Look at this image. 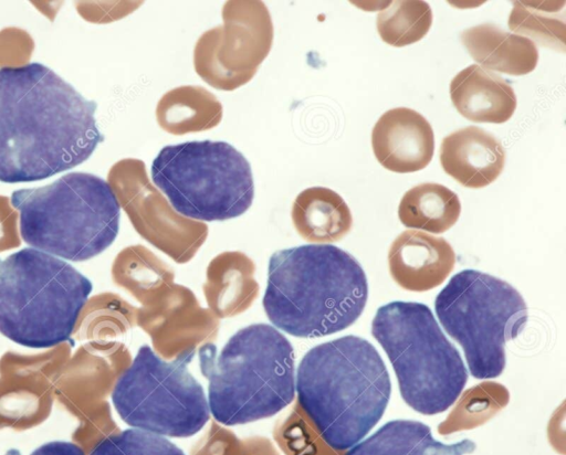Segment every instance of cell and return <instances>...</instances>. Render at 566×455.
<instances>
[{"label":"cell","mask_w":566,"mask_h":455,"mask_svg":"<svg viewBox=\"0 0 566 455\" xmlns=\"http://www.w3.org/2000/svg\"><path fill=\"white\" fill-rule=\"evenodd\" d=\"M437 317L463 349L470 373L492 379L505 368V343L525 328L528 311L522 295L493 275L464 269L438 294Z\"/></svg>","instance_id":"8"},{"label":"cell","mask_w":566,"mask_h":455,"mask_svg":"<svg viewBox=\"0 0 566 455\" xmlns=\"http://www.w3.org/2000/svg\"><path fill=\"white\" fill-rule=\"evenodd\" d=\"M440 162L447 174L465 188L480 189L502 173L505 150L491 133L468 126L446 136L440 147Z\"/></svg>","instance_id":"15"},{"label":"cell","mask_w":566,"mask_h":455,"mask_svg":"<svg viewBox=\"0 0 566 455\" xmlns=\"http://www.w3.org/2000/svg\"><path fill=\"white\" fill-rule=\"evenodd\" d=\"M292 220L298 234L315 243L339 241L349 233L353 225L345 200L325 187L303 190L294 200Z\"/></svg>","instance_id":"19"},{"label":"cell","mask_w":566,"mask_h":455,"mask_svg":"<svg viewBox=\"0 0 566 455\" xmlns=\"http://www.w3.org/2000/svg\"><path fill=\"white\" fill-rule=\"evenodd\" d=\"M34 49L32 38L18 28L0 31V67H19L27 65Z\"/></svg>","instance_id":"28"},{"label":"cell","mask_w":566,"mask_h":455,"mask_svg":"<svg viewBox=\"0 0 566 455\" xmlns=\"http://www.w3.org/2000/svg\"><path fill=\"white\" fill-rule=\"evenodd\" d=\"M461 212L459 197L449 188L424 182L409 189L399 203L400 222L416 230L440 234L453 226Z\"/></svg>","instance_id":"21"},{"label":"cell","mask_w":566,"mask_h":455,"mask_svg":"<svg viewBox=\"0 0 566 455\" xmlns=\"http://www.w3.org/2000/svg\"><path fill=\"white\" fill-rule=\"evenodd\" d=\"M96 103L40 63L0 68V181L32 182L87 160Z\"/></svg>","instance_id":"1"},{"label":"cell","mask_w":566,"mask_h":455,"mask_svg":"<svg viewBox=\"0 0 566 455\" xmlns=\"http://www.w3.org/2000/svg\"><path fill=\"white\" fill-rule=\"evenodd\" d=\"M159 126L175 135L201 131L217 126L222 106L217 97L199 86H181L166 93L156 108Z\"/></svg>","instance_id":"20"},{"label":"cell","mask_w":566,"mask_h":455,"mask_svg":"<svg viewBox=\"0 0 566 455\" xmlns=\"http://www.w3.org/2000/svg\"><path fill=\"white\" fill-rule=\"evenodd\" d=\"M450 97L455 109L474 123H505L516 108L510 83L478 64L469 65L453 77Z\"/></svg>","instance_id":"16"},{"label":"cell","mask_w":566,"mask_h":455,"mask_svg":"<svg viewBox=\"0 0 566 455\" xmlns=\"http://www.w3.org/2000/svg\"><path fill=\"white\" fill-rule=\"evenodd\" d=\"M92 289L67 262L22 248L0 261V332L29 348L67 341Z\"/></svg>","instance_id":"6"},{"label":"cell","mask_w":566,"mask_h":455,"mask_svg":"<svg viewBox=\"0 0 566 455\" xmlns=\"http://www.w3.org/2000/svg\"><path fill=\"white\" fill-rule=\"evenodd\" d=\"M509 401L506 387L493 381L481 382L461 394L447 419L439 423L438 433L449 435L481 426L501 412Z\"/></svg>","instance_id":"22"},{"label":"cell","mask_w":566,"mask_h":455,"mask_svg":"<svg viewBox=\"0 0 566 455\" xmlns=\"http://www.w3.org/2000/svg\"><path fill=\"white\" fill-rule=\"evenodd\" d=\"M509 18V28L522 34L531 36L543 46L558 49L559 43L564 47L565 21L557 14H547L548 7L531 6L530 2L515 1Z\"/></svg>","instance_id":"24"},{"label":"cell","mask_w":566,"mask_h":455,"mask_svg":"<svg viewBox=\"0 0 566 455\" xmlns=\"http://www.w3.org/2000/svg\"><path fill=\"white\" fill-rule=\"evenodd\" d=\"M190 455H279L265 437L238 440L230 431L212 427L191 449Z\"/></svg>","instance_id":"26"},{"label":"cell","mask_w":566,"mask_h":455,"mask_svg":"<svg viewBox=\"0 0 566 455\" xmlns=\"http://www.w3.org/2000/svg\"><path fill=\"white\" fill-rule=\"evenodd\" d=\"M30 455H86L77 444L65 441H52L35 448Z\"/></svg>","instance_id":"29"},{"label":"cell","mask_w":566,"mask_h":455,"mask_svg":"<svg viewBox=\"0 0 566 455\" xmlns=\"http://www.w3.org/2000/svg\"><path fill=\"white\" fill-rule=\"evenodd\" d=\"M373 151L389 171L409 173L426 168L433 156L434 135L418 112L397 107L385 112L371 131Z\"/></svg>","instance_id":"13"},{"label":"cell","mask_w":566,"mask_h":455,"mask_svg":"<svg viewBox=\"0 0 566 455\" xmlns=\"http://www.w3.org/2000/svg\"><path fill=\"white\" fill-rule=\"evenodd\" d=\"M475 443L464 438L453 444L437 441L431 428L419 421L394 420L357 443L345 455H465Z\"/></svg>","instance_id":"18"},{"label":"cell","mask_w":566,"mask_h":455,"mask_svg":"<svg viewBox=\"0 0 566 455\" xmlns=\"http://www.w3.org/2000/svg\"><path fill=\"white\" fill-rule=\"evenodd\" d=\"M461 42L482 68L520 76L534 71L538 62L535 43L493 23H481L461 32Z\"/></svg>","instance_id":"17"},{"label":"cell","mask_w":566,"mask_h":455,"mask_svg":"<svg viewBox=\"0 0 566 455\" xmlns=\"http://www.w3.org/2000/svg\"><path fill=\"white\" fill-rule=\"evenodd\" d=\"M151 179L178 214L195 221L240 216L254 198L249 161L224 141L164 147L151 163Z\"/></svg>","instance_id":"9"},{"label":"cell","mask_w":566,"mask_h":455,"mask_svg":"<svg viewBox=\"0 0 566 455\" xmlns=\"http://www.w3.org/2000/svg\"><path fill=\"white\" fill-rule=\"evenodd\" d=\"M367 298L361 265L335 245L306 244L270 257L263 308L273 327L291 336L342 331L360 317Z\"/></svg>","instance_id":"3"},{"label":"cell","mask_w":566,"mask_h":455,"mask_svg":"<svg viewBox=\"0 0 566 455\" xmlns=\"http://www.w3.org/2000/svg\"><path fill=\"white\" fill-rule=\"evenodd\" d=\"M20 234L39 251L73 262L90 260L115 241L120 205L109 186L92 173L71 172L44 187L17 190Z\"/></svg>","instance_id":"5"},{"label":"cell","mask_w":566,"mask_h":455,"mask_svg":"<svg viewBox=\"0 0 566 455\" xmlns=\"http://www.w3.org/2000/svg\"><path fill=\"white\" fill-rule=\"evenodd\" d=\"M371 335L386 352L400 395L411 409L434 415L458 400L468 371L427 305L391 301L379 307Z\"/></svg>","instance_id":"7"},{"label":"cell","mask_w":566,"mask_h":455,"mask_svg":"<svg viewBox=\"0 0 566 455\" xmlns=\"http://www.w3.org/2000/svg\"><path fill=\"white\" fill-rule=\"evenodd\" d=\"M455 265V253L443 237L418 231L401 232L391 243L388 266L403 289L427 292L441 285Z\"/></svg>","instance_id":"14"},{"label":"cell","mask_w":566,"mask_h":455,"mask_svg":"<svg viewBox=\"0 0 566 455\" xmlns=\"http://www.w3.org/2000/svg\"><path fill=\"white\" fill-rule=\"evenodd\" d=\"M88 455H186L165 436L139 428H127L98 441Z\"/></svg>","instance_id":"25"},{"label":"cell","mask_w":566,"mask_h":455,"mask_svg":"<svg viewBox=\"0 0 566 455\" xmlns=\"http://www.w3.org/2000/svg\"><path fill=\"white\" fill-rule=\"evenodd\" d=\"M223 25L205 32L195 47L197 73L211 86L231 91L247 83L268 55L272 23L259 1H230Z\"/></svg>","instance_id":"11"},{"label":"cell","mask_w":566,"mask_h":455,"mask_svg":"<svg viewBox=\"0 0 566 455\" xmlns=\"http://www.w3.org/2000/svg\"><path fill=\"white\" fill-rule=\"evenodd\" d=\"M298 404L316 433L343 452L361 441L380 421L391 382L377 349L348 335L310 349L297 367Z\"/></svg>","instance_id":"2"},{"label":"cell","mask_w":566,"mask_h":455,"mask_svg":"<svg viewBox=\"0 0 566 455\" xmlns=\"http://www.w3.org/2000/svg\"><path fill=\"white\" fill-rule=\"evenodd\" d=\"M432 24L430 6L421 0L390 1L378 12L377 31L381 40L396 47L420 41Z\"/></svg>","instance_id":"23"},{"label":"cell","mask_w":566,"mask_h":455,"mask_svg":"<svg viewBox=\"0 0 566 455\" xmlns=\"http://www.w3.org/2000/svg\"><path fill=\"white\" fill-rule=\"evenodd\" d=\"M275 432V440L285 455H339L315 432L301 423Z\"/></svg>","instance_id":"27"},{"label":"cell","mask_w":566,"mask_h":455,"mask_svg":"<svg viewBox=\"0 0 566 455\" xmlns=\"http://www.w3.org/2000/svg\"><path fill=\"white\" fill-rule=\"evenodd\" d=\"M191 359L160 358L143 345L118 377L112 402L129 426L169 437H190L209 421L202 385L188 370Z\"/></svg>","instance_id":"10"},{"label":"cell","mask_w":566,"mask_h":455,"mask_svg":"<svg viewBox=\"0 0 566 455\" xmlns=\"http://www.w3.org/2000/svg\"><path fill=\"white\" fill-rule=\"evenodd\" d=\"M107 180L136 231L177 262L189 260L206 240L207 225L178 214L150 183L142 160H119Z\"/></svg>","instance_id":"12"},{"label":"cell","mask_w":566,"mask_h":455,"mask_svg":"<svg viewBox=\"0 0 566 455\" xmlns=\"http://www.w3.org/2000/svg\"><path fill=\"white\" fill-rule=\"evenodd\" d=\"M208 379V404L226 426L271 417L295 398V357L289 339L275 327L253 324L239 329L218 351L199 350Z\"/></svg>","instance_id":"4"}]
</instances>
